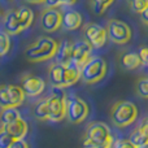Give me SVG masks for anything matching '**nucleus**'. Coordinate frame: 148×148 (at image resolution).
<instances>
[{
  "label": "nucleus",
  "mask_w": 148,
  "mask_h": 148,
  "mask_svg": "<svg viewBox=\"0 0 148 148\" xmlns=\"http://www.w3.org/2000/svg\"><path fill=\"white\" fill-rule=\"evenodd\" d=\"M57 43L49 36H42L25 49V57L31 62H42L55 57L57 52Z\"/></svg>",
  "instance_id": "3"
},
{
  "label": "nucleus",
  "mask_w": 148,
  "mask_h": 148,
  "mask_svg": "<svg viewBox=\"0 0 148 148\" xmlns=\"http://www.w3.org/2000/svg\"><path fill=\"white\" fill-rule=\"evenodd\" d=\"M138 129L144 134V135L148 138V117H146L144 120H142V122L139 123Z\"/></svg>",
  "instance_id": "32"
},
{
  "label": "nucleus",
  "mask_w": 148,
  "mask_h": 148,
  "mask_svg": "<svg viewBox=\"0 0 148 148\" xmlns=\"http://www.w3.org/2000/svg\"><path fill=\"white\" fill-rule=\"evenodd\" d=\"M48 79L55 88H66L81 79V69L75 65L52 64L48 69Z\"/></svg>",
  "instance_id": "2"
},
{
  "label": "nucleus",
  "mask_w": 148,
  "mask_h": 148,
  "mask_svg": "<svg viewBox=\"0 0 148 148\" xmlns=\"http://www.w3.org/2000/svg\"><path fill=\"white\" fill-rule=\"evenodd\" d=\"M147 7H148V0H135V1H133L130 4V9L134 13H138V14H140Z\"/></svg>",
  "instance_id": "28"
},
{
  "label": "nucleus",
  "mask_w": 148,
  "mask_h": 148,
  "mask_svg": "<svg viewBox=\"0 0 148 148\" xmlns=\"http://www.w3.org/2000/svg\"><path fill=\"white\" fill-rule=\"evenodd\" d=\"M92 47L86 39L77 40L73 43V53H72V64L81 69L83 64L91 57Z\"/></svg>",
  "instance_id": "13"
},
{
  "label": "nucleus",
  "mask_w": 148,
  "mask_h": 148,
  "mask_svg": "<svg viewBox=\"0 0 148 148\" xmlns=\"http://www.w3.org/2000/svg\"><path fill=\"white\" fill-rule=\"evenodd\" d=\"M62 88H55L49 96L48 100V121L51 122H60L64 118H66V96L61 91Z\"/></svg>",
  "instance_id": "6"
},
{
  "label": "nucleus",
  "mask_w": 148,
  "mask_h": 148,
  "mask_svg": "<svg viewBox=\"0 0 148 148\" xmlns=\"http://www.w3.org/2000/svg\"><path fill=\"white\" fill-rule=\"evenodd\" d=\"M17 10V16L18 20H20V23L22 26V30H26L27 27H30L31 23L34 21V12L30 9L29 7H20Z\"/></svg>",
  "instance_id": "20"
},
{
  "label": "nucleus",
  "mask_w": 148,
  "mask_h": 148,
  "mask_svg": "<svg viewBox=\"0 0 148 148\" xmlns=\"http://www.w3.org/2000/svg\"><path fill=\"white\" fill-rule=\"evenodd\" d=\"M82 16L79 12L77 10H66L62 13V21H61V26L68 31L77 30L78 27H81L82 25Z\"/></svg>",
  "instance_id": "17"
},
{
  "label": "nucleus",
  "mask_w": 148,
  "mask_h": 148,
  "mask_svg": "<svg viewBox=\"0 0 148 148\" xmlns=\"http://www.w3.org/2000/svg\"><path fill=\"white\" fill-rule=\"evenodd\" d=\"M135 91L142 99H148V77H142L136 81Z\"/></svg>",
  "instance_id": "24"
},
{
  "label": "nucleus",
  "mask_w": 148,
  "mask_h": 148,
  "mask_svg": "<svg viewBox=\"0 0 148 148\" xmlns=\"http://www.w3.org/2000/svg\"><path fill=\"white\" fill-rule=\"evenodd\" d=\"M62 13L57 8H46L40 16V26L47 33H53L61 27Z\"/></svg>",
  "instance_id": "11"
},
{
  "label": "nucleus",
  "mask_w": 148,
  "mask_h": 148,
  "mask_svg": "<svg viewBox=\"0 0 148 148\" xmlns=\"http://www.w3.org/2000/svg\"><path fill=\"white\" fill-rule=\"evenodd\" d=\"M107 34L108 38L116 44H126L130 42L133 31H131L130 26L125 23L121 20H112L108 21L107 23Z\"/></svg>",
  "instance_id": "8"
},
{
  "label": "nucleus",
  "mask_w": 148,
  "mask_h": 148,
  "mask_svg": "<svg viewBox=\"0 0 148 148\" xmlns=\"http://www.w3.org/2000/svg\"><path fill=\"white\" fill-rule=\"evenodd\" d=\"M72 53H73V43L70 40H62L61 43H59L57 52L55 55L56 62L61 65L72 64Z\"/></svg>",
  "instance_id": "16"
},
{
  "label": "nucleus",
  "mask_w": 148,
  "mask_h": 148,
  "mask_svg": "<svg viewBox=\"0 0 148 148\" xmlns=\"http://www.w3.org/2000/svg\"><path fill=\"white\" fill-rule=\"evenodd\" d=\"M18 118H21V113L14 107L1 108V110H0V123H1V126L14 122Z\"/></svg>",
  "instance_id": "19"
},
{
  "label": "nucleus",
  "mask_w": 148,
  "mask_h": 148,
  "mask_svg": "<svg viewBox=\"0 0 148 148\" xmlns=\"http://www.w3.org/2000/svg\"><path fill=\"white\" fill-rule=\"evenodd\" d=\"M3 26H4V31L8 35H17L22 31V26L20 23L17 16V10L12 9L4 14V21H3Z\"/></svg>",
  "instance_id": "14"
},
{
  "label": "nucleus",
  "mask_w": 148,
  "mask_h": 148,
  "mask_svg": "<svg viewBox=\"0 0 148 148\" xmlns=\"http://www.w3.org/2000/svg\"><path fill=\"white\" fill-rule=\"evenodd\" d=\"M10 48V39L5 31H0V56L8 53Z\"/></svg>",
  "instance_id": "25"
},
{
  "label": "nucleus",
  "mask_w": 148,
  "mask_h": 148,
  "mask_svg": "<svg viewBox=\"0 0 148 148\" xmlns=\"http://www.w3.org/2000/svg\"><path fill=\"white\" fill-rule=\"evenodd\" d=\"M34 116H35V118H38L40 121L48 120L49 112H48V100H47V97L39 100L35 104V107H34Z\"/></svg>",
  "instance_id": "21"
},
{
  "label": "nucleus",
  "mask_w": 148,
  "mask_h": 148,
  "mask_svg": "<svg viewBox=\"0 0 148 148\" xmlns=\"http://www.w3.org/2000/svg\"><path fill=\"white\" fill-rule=\"evenodd\" d=\"M139 57H140V61H142V66L146 69V72L148 73V47L147 46H143L139 48V52H138Z\"/></svg>",
  "instance_id": "29"
},
{
  "label": "nucleus",
  "mask_w": 148,
  "mask_h": 148,
  "mask_svg": "<svg viewBox=\"0 0 148 148\" xmlns=\"http://www.w3.org/2000/svg\"><path fill=\"white\" fill-rule=\"evenodd\" d=\"M9 148H30L27 144V142L25 139H14L12 144H10Z\"/></svg>",
  "instance_id": "31"
},
{
  "label": "nucleus",
  "mask_w": 148,
  "mask_h": 148,
  "mask_svg": "<svg viewBox=\"0 0 148 148\" xmlns=\"http://www.w3.org/2000/svg\"><path fill=\"white\" fill-rule=\"evenodd\" d=\"M110 148H113V147H110Z\"/></svg>",
  "instance_id": "39"
},
{
  "label": "nucleus",
  "mask_w": 148,
  "mask_h": 148,
  "mask_svg": "<svg viewBox=\"0 0 148 148\" xmlns=\"http://www.w3.org/2000/svg\"><path fill=\"white\" fill-rule=\"evenodd\" d=\"M0 14H1V12H0Z\"/></svg>",
  "instance_id": "38"
},
{
  "label": "nucleus",
  "mask_w": 148,
  "mask_h": 148,
  "mask_svg": "<svg viewBox=\"0 0 148 148\" xmlns=\"http://www.w3.org/2000/svg\"><path fill=\"white\" fill-rule=\"evenodd\" d=\"M90 113L88 104L83 99L70 95L66 96V118L72 123H81L87 118Z\"/></svg>",
  "instance_id": "7"
},
{
  "label": "nucleus",
  "mask_w": 148,
  "mask_h": 148,
  "mask_svg": "<svg viewBox=\"0 0 148 148\" xmlns=\"http://www.w3.org/2000/svg\"><path fill=\"white\" fill-rule=\"evenodd\" d=\"M129 140H130L131 143H133L134 146H136V147L143 146V144L148 143V138L144 135L143 133H142L140 130H139L138 127H135L133 130V133H131L130 136H129Z\"/></svg>",
  "instance_id": "23"
},
{
  "label": "nucleus",
  "mask_w": 148,
  "mask_h": 148,
  "mask_svg": "<svg viewBox=\"0 0 148 148\" xmlns=\"http://www.w3.org/2000/svg\"><path fill=\"white\" fill-rule=\"evenodd\" d=\"M21 88L25 92V96L36 97L44 91L46 82L40 77L33 75V74H26L21 81Z\"/></svg>",
  "instance_id": "12"
},
{
  "label": "nucleus",
  "mask_w": 148,
  "mask_h": 148,
  "mask_svg": "<svg viewBox=\"0 0 148 148\" xmlns=\"http://www.w3.org/2000/svg\"><path fill=\"white\" fill-rule=\"evenodd\" d=\"M13 142L14 138L9 133H7L4 127H0V148H9Z\"/></svg>",
  "instance_id": "27"
},
{
  "label": "nucleus",
  "mask_w": 148,
  "mask_h": 148,
  "mask_svg": "<svg viewBox=\"0 0 148 148\" xmlns=\"http://www.w3.org/2000/svg\"><path fill=\"white\" fill-rule=\"evenodd\" d=\"M136 148H148V143L143 144V146H139V147H136Z\"/></svg>",
  "instance_id": "35"
},
{
  "label": "nucleus",
  "mask_w": 148,
  "mask_h": 148,
  "mask_svg": "<svg viewBox=\"0 0 148 148\" xmlns=\"http://www.w3.org/2000/svg\"><path fill=\"white\" fill-rule=\"evenodd\" d=\"M4 1H12V0H4Z\"/></svg>",
  "instance_id": "37"
},
{
  "label": "nucleus",
  "mask_w": 148,
  "mask_h": 148,
  "mask_svg": "<svg viewBox=\"0 0 148 148\" xmlns=\"http://www.w3.org/2000/svg\"><path fill=\"white\" fill-rule=\"evenodd\" d=\"M126 1H127V3H129V5H130L131 3H133V1H135V0H126Z\"/></svg>",
  "instance_id": "36"
},
{
  "label": "nucleus",
  "mask_w": 148,
  "mask_h": 148,
  "mask_svg": "<svg viewBox=\"0 0 148 148\" xmlns=\"http://www.w3.org/2000/svg\"><path fill=\"white\" fill-rule=\"evenodd\" d=\"M113 148H136V146H134L129 139H118L113 143Z\"/></svg>",
  "instance_id": "30"
},
{
  "label": "nucleus",
  "mask_w": 148,
  "mask_h": 148,
  "mask_svg": "<svg viewBox=\"0 0 148 148\" xmlns=\"http://www.w3.org/2000/svg\"><path fill=\"white\" fill-rule=\"evenodd\" d=\"M138 107L133 101L129 100H120L114 103L110 109V118L114 126L120 129L127 127L133 125L138 118Z\"/></svg>",
  "instance_id": "4"
},
{
  "label": "nucleus",
  "mask_w": 148,
  "mask_h": 148,
  "mask_svg": "<svg viewBox=\"0 0 148 148\" xmlns=\"http://www.w3.org/2000/svg\"><path fill=\"white\" fill-rule=\"evenodd\" d=\"M1 127H4V130L7 131V133H9L14 139H23L27 135V131H29L27 122H26L22 117L16 120L14 122H12V123L1 126Z\"/></svg>",
  "instance_id": "15"
},
{
  "label": "nucleus",
  "mask_w": 148,
  "mask_h": 148,
  "mask_svg": "<svg viewBox=\"0 0 148 148\" xmlns=\"http://www.w3.org/2000/svg\"><path fill=\"white\" fill-rule=\"evenodd\" d=\"M25 100V92L21 86L1 84L0 86V108H17Z\"/></svg>",
  "instance_id": "9"
},
{
  "label": "nucleus",
  "mask_w": 148,
  "mask_h": 148,
  "mask_svg": "<svg viewBox=\"0 0 148 148\" xmlns=\"http://www.w3.org/2000/svg\"><path fill=\"white\" fill-rule=\"evenodd\" d=\"M140 20L143 21V23H146V25H148V7L143 10V12L140 13Z\"/></svg>",
  "instance_id": "33"
},
{
  "label": "nucleus",
  "mask_w": 148,
  "mask_h": 148,
  "mask_svg": "<svg viewBox=\"0 0 148 148\" xmlns=\"http://www.w3.org/2000/svg\"><path fill=\"white\" fill-rule=\"evenodd\" d=\"M25 1L30 3V4H42V3H44L46 0H25Z\"/></svg>",
  "instance_id": "34"
},
{
  "label": "nucleus",
  "mask_w": 148,
  "mask_h": 148,
  "mask_svg": "<svg viewBox=\"0 0 148 148\" xmlns=\"http://www.w3.org/2000/svg\"><path fill=\"white\" fill-rule=\"evenodd\" d=\"M78 0H46L47 8H59V7H70L74 5Z\"/></svg>",
  "instance_id": "26"
},
{
  "label": "nucleus",
  "mask_w": 148,
  "mask_h": 148,
  "mask_svg": "<svg viewBox=\"0 0 148 148\" xmlns=\"http://www.w3.org/2000/svg\"><path fill=\"white\" fill-rule=\"evenodd\" d=\"M113 3L114 0H91V7L96 14H103Z\"/></svg>",
  "instance_id": "22"
},
{
  "label": "nucleus",
  "mask_w": 148,
  "mask_h": 148,
  "mask_svg": "<svg viewBox=\"0 0 148 148\" xmlns=\"http://www.w3.org/2000/svg\"><path fill=\"white\" fill-rule=\"evenodd\" d=\"M84 39L91 44L92 48H101L105 46L108 39L107 29L95 22H88L83 26Z\"/></svg>",
  "instance_id": "10"
},
{
  "label": "nucleus",
  "mask_w": 148,
  "mask_h": 148,
  "mask_svg": "<svg viewBox=\"0 0 148 148\" xmlns=\"http://www.w3.org/2000/svg\"><path fill=\"white\" fill-rule=\"evenodd\" d=\"M108 65L103 57H90L81 68V79L87 84H95L105 77Z\"/></svg>",
  "instance_id": "5"
},
{
  "label": "nucleus",
  "mask_w": 148,
  "mask_h": 148,
  "mask_svg": "<svg viewBox=\"0 0 148 148\" xmlns=\"http://www.w3.org/2000/svg\"><path fill=\"white\" fill-rule=\"evenodd\" d=\"M114 143L109 126L95 121L87 126L82 138V148H110Z\"/></svg>",
  "instance_id": "1"
},
{
  "label": "nucleus",
  "mask_w": 148,
  "mask_h": 148,
  "mask_svg": "<svg viewBox=\"0 0 148 148\" xmlns=\"http://www.w3.org/2000/svg\"><path fill=\"white\" fill-rule=\"evenodd\" d=\"M121 66L125 70H135L142 66L140 57L135 52H126L121 56Z\"/></svg>",
  "instance_id": "18"
}]
</instances>
